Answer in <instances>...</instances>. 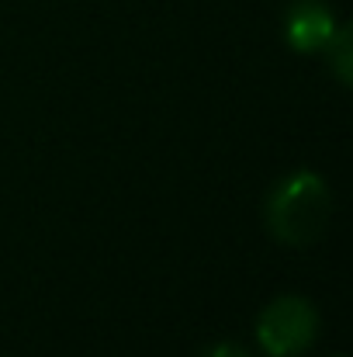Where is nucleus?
<instances>
[{"label": "nucleus", "instance_id": "nucleus-1", "mask_svg": "<svg viewBox=\"0 0 353 357\" xmlns=\"http://www.w3.org/2000/svg\"><path fill=\"white\" fill-rule=\"evenodd\" d=\"M333 198L326 181L315 170H295L281 177L263 205V219L270 236L284 246H312L329 226Z\"/></svg>", "mask_w": 353, "mask_h": 357}, {"label": "nucleus", "instance_id": "nucleus-5", "mask_svg": "<svg viewBox=\"0 0 353 357\" xmlns=\"http://www.w3.org/2000/svg\"><path fill=\"white\" fill-rule=\"evenodd\" d=\"M198 357H253L242 344H235V340H219V344H208V347H201V354Z\"/></svg>", "mask_w": 353, "mask_h": 357}, {"label": "nucleus", "instance_id": "nucleus-4", "mask_svg": "<svg viewBox=\"0 0 353 357\" xmlns=\"http://www.w3.org/2000/svg\"><path fill=\"white\" fill-rule=\"evenodd\" d=\"M350 28L347 24H340L336 28V35H333V42L326 45V56H329V63H333V70H336V77H340V84L343 87H350Z\"/></svg>", "mask_w": 353, "mask_h": 357}, {"label": "nucleus", "instance_id": "nucleus-3", "mask_svg": "<svg viewBox=\"0 0 353 357\" xmlns=\"http://www.w3.org/2000/svg\"><path fill=\"white\" fill-rule=\"evenodd\" d=\"M336 28L340 24L322 0H295L284 14V38L295 52H326Z\"/></svg>", "mask_w": 353, "mask_h": 357}, {"label": "nucleus", "instance_id": "nucleus-2", "mask_svg": "<svg viewBox=\"0 0 353 357\" xmlns=\"http://www.w3.org/2000/svg\"><path fill=\"white\" fill-rule=\"evenodd\" d=\"M319 340V309L301 295H277L256 316V344L267 357H298Z\"/></svg>", "mask_w": 353, "mask_h": 357}, {"label": "nucleus", "instance_id": "nucleus-6", "mask_svg": "<svg viewBox=\"0 0 353 357\" xmlns=\"http://www.w3.org/2000/svg\"><path fill=\"white\" fill-rule=\"evenodd\" d=\"M333 357H343V354H333Z\"/></svg>", "mask_w": 353, "mask_h": 357}]
</instances>
